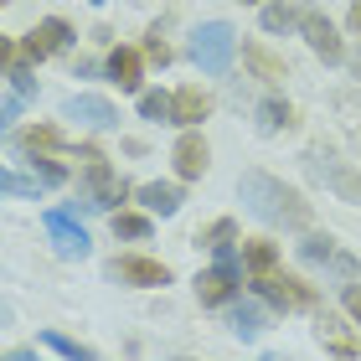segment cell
Masks as SVG:
<instances>
[{"label":"cell","instance_id":"1","mask_svg":"<svg viewBox=\"0 0 361 361\" xmlns=\"http://www.w3.org/2000/svg\"><path fill=\"white\" fill-rule=\"evenodd\" d=\"M243 202H248V212L258 222H269V227H294V233H305L310 227V202L294 186H284V180H274L264 171H248L243 176Z\"/></svg>","mask_w":361,"mask_h":361},{"label":"cell","instance_id":"2","mask_svg":"<svg viewBox=\"0 0 361 361\" xmlns=\"http://www.w3.org/2000/svg\"><path fill=\"white\" fill-rule=\"evenodd\" d=\"M233 52H238V31L227 21H207L196 31V42H191V57L202 62L207 73H227L233 68Z\"/></svg>","mask_w":361,"mask_h":361},{"label":"cell","instance_id":"3","mask_svg":"<svg viewBox=\"0 0 361 361\" xmlns=\"http://www.w3.org/2000/svg\"><path fill=\"white\" fill-rule=\"evenodd\" d=\"M253 289L264 294L269 305H279V310H315V289L300 284V279H289V274H279V269L253 274Z\"/></svg>","mask_w":361,"mask_h":361},{"label":"cell","instance_id":"4","mask_svg":"<svg viewBox=\"0 0 361 361\" xmlns=\"http://www.w3.org/2000/svg\"><path fill=\"white\" fill-rule=\"evenodd\" d=\"M124 191H129V186H124V180L104 166V160H93V166H88V191H83V207H93V212H114V207L124 202Z\"/></svg>","mask_w":361,"mask_h":361},{"label":"cell","instance_id":"5","mask_svg":"<svg viewBox=\"0 0 361 361\" xmlns=\"http://www.w3.org/2000/svg\"><path fill=\"white\" fill-rule=\"evenodd\" d=\"M217 253H222V269L196 274V294H202V305H222V300H233V289H238V258H233V248H217Z\"/></svg>","mask_w":361,"mask_h":361},{"label":"cell","instance_id":"6","mask_svg":"<svg viewBox=\"0 0 361 361\" xmlns=\"http://www.w3.org/2000/svg\"><path fill=\"white\" fill-rule=\"evenodd\" d=\"M47 233H52L62 258H88V233L83 222H73V212H47Z\"/></svg>","mask_w":361,"mask_h":361},{"label":"cell","instance_id":"7","mask_svg":"<svg viewBox=\"0 0 361 361\" xmlns=\"http://www.w3.org/2000/svg\"><path fill=\"white\" fill-rule=\"evenodd\" d=\"M300 31H305V42L315 47V52H320L325 62H341V57H346V47H341V37H336V26L325 21L320 11H305V16H300Z\"/></svg>","mask_w":361,"mask_h":361},{"label":"cell","instance_id":"8","mask_svg":"<svg viewBox=\"0 0 361 361\" xmlns=\"http://www.w3.org/2000/svg\"><path fill=\"white\" fill-rule=\"evenodd\" d=\"M300 253L310 258V264H336L346 279H356V274H361V264H356V258H351V253H341L336 243H331V238H320V233H310V238L300 243Z\"/></svg>","mask_w":361,"mask_h":361},{"label":"cell","instance_id":"9","mask_svg":"<svg viewBox=\"0 0 361 361\" xmlns=\"http://www.w3.org/2000/svg\"><path fill=\"white\" fill-rule=\"evenodd\" d=\"M114 279L155 289V284H171V269H166V264H155V258H119V264H114Z\"/></svg>","mask_w":361,"mask_h":361},{"label":"cell","instance_id":"10","mask_svg":"<svg viewBox=\"0 0 361 361\" xmlns=\"http://www.w3.org/2000/svg\"><path fill=\"white\" fill-rule=\"evenodd\" d=\"M62 42H68V26H62V21H42V26H37V31H31V37L21 42V57L42 62V57H52Z\"/></svg>","mask_w":361,"mask_h":361},{"label":"cell","instance_id":"11","mask_svg":"<svg viewBox=\"0 0 361 361\" xmlns=\"http://www.w3.org/2000/svg\"><path fill=\"white\" fill-rule=\"evenodd\" d=\"M68 119H83V124H93V129H109L114 119H119V114H114L109 98L83 93V98H68Z\"/></svg>","mask_w":361,"mask_h":361},{"label":"cell","instance_id":"12","mask_svg":"<svg viewBox=\"0 0 361 361\" xmlns=\"http://www.w3.org/2000/svg\"><path fill=\"white\" fill-rule=\"evenodd\" d=\"M310 171H315L325 186H336L341 196H346V202H361V180L346 171V166H336V160H320V155H310Z\"/></svg>","mask_w":361,"mask_h":361},{"label":"cell","instance_id":"13","mask_svg":"<svg viewBox=\"0 0 361 361\" xmlns=\"http://www.w3.org/2000/svg\"><path fill=\"white\" fill-rule=\"evenodd\" d=\"M176 171H180V180H196L207 171V140L202 135H186L176 145Z\"/></svg>","mask_w":361,"mask_h":361},{"label":"cell","instance_id":"14","mask_svg":"<svg viewBox=\"0 0 361 361\" xmlns=\"http://www.w3.org/2000/svg\"><path fill=\"white\" fill-rule=\"evenodd\" d=\"M109 83H119V93H135L140 88V52L119 47V52L109 57Z\"/></svg>","mask_w":361,"mask_h":361},{"label":"cell","instance_id":"15","mask_svg":"<svg viewBox=\"0 0 361 361\" xmlns=\"http://www.w3.org/2000/svg\"><path fill=\"white\" fill-rule=\"evenodd\" d=\"M207 114H212V98L202 88H180L176 93V124H202Z\"/></svg>","mask_w":361,"mask_h":361},{"label":"cell","instance_id":"16","mask_svg":"<svg viewBox=\"0 0 361 361\" xmlns=\"http://www.w3.org/2000/svg\"><path fill=\"white\" fill-rule=\"evenodd\" d=\"M320 341H325V351H336V356H361V341L346 336V325L331 320V315L320 320Z\"/></svg>","mask_w":361,"mask_h":361},{"label":"cell","instance_id":"17","mask_svg":"<svg viewBox=\"0 0 361 361\" xmlns=\"http://www.w3.org/2000/svg\"><path fill=\"white\" fill-rule=\"evenodd\" d=\"M289 124H294V109L284 98H264V104H258V129H264V135H279V129H289Z\"/></svg>","mask_w":361,"mask_h":361},{"label":"cell","instance_id":"18","mask_svg":"<svg viewBox=\"0 0 361 361\" xmlns=\"http://www.w3.org/2000/svg\"><path fill=\"white\" fill-rule=\"evenodd\" d=\"M21 150H26V155H57L62 140H57L52 124H37V129H26V135H21Z\"/></svg>","mask_w":361,"mask_h":361},{"label":"cell","instance_id":"19","mask_svg":"<svg viewBox=\"0 0 361 361\" xmlns=\"http://www.w3.org/2000/svg\"><path fill=\"white\" fill-rule=\"evenodd\" d=\"M140 202L150 207V212H160V217H171V212L180 207V186H160V180H155V186L140 191Z\"/></svg>","mask_w":361,"mask_h":361},{"label":"cell","instance_id":"20","mask_svg":"<svg viewBox=\"0 0 361 361\" xmlns=\"http://www.w3.org/2000/svg\"><path fill=\"white\" fill-rule=\"evenodd\" d=\"M243 62H248V68L258 73V78H284V57H274V52H264V47H243Z\"/></svg>","mask_w":361,"mask_h":361},{"label":"cell","instance_id":"21","mask_svg":"<svg viewBox=\"0 0 361 361\" xmlns=\"http://www.w3.org/2000/svg\"><path fill=\"white\" fill-rule=\"evenodd\" d=\"M140 114H145V119H155V124H176V98L145 93V98H140Z\"/></svg>","mask_w":361,"mask_h":361},{"label":"cell","instance_id":"22","mask_svg":"<svg viewBox=\"0 0 361 361\" xmlns=\"http://www.w3.org/2000/svg\"><path fill=\"white\" fill-rule=\"evenodd\" d=\"M233 331L238 336H258V331H264V310H258V305H238L233 310Z\"/></svg>","mask_w":361,"mask_h":361},{"label":"cell","instance_id":"23","mask_svg":"<svg viewBox=\"0 0 361 361\" xmlns=\"http://www.w3.org/2000/svg\"><path fill=\"white\" fill-rule=\"evenodd\" d=\"M42 341H47V346H52L57 356H68V361H93V351H88V346H78V341H68V336H57V331H47Z\"/></svg>","mask_w":361,"mask_h":361},{"label":"cell","instance_id":"24","mask_svg":"<svg viewBox=\"0 0 361 361\" xmlns=\"http://www.w3.org/2000/svg\"><path fill=\"white\" fill-rule=\"evenodd\" d=\"M243 258H248V269H253V274H264V269H274V264H279L274 243H248V248H243Z\"/></svg>","mask_w":361,"mask_h":361},{"label":"cell","instance_id":"25","mask_svg":"<svg viewBox=\"0 0 361 361\" xmlns=\"http://www.w3.org/2000/svg\"><path fill=\"white\" fill-rule=\"evenodd\" d=\"M114 233L119 238H150V222L135 217V212H114Z\"/></svg>","mask_w":361,"mask_h":361},{"label":"cell","instance_id":"26","mask_svg":"<svg viewBox=\"0 0 361 361\" xmlns=\"http://www.w3.org/2000/svg\"><path fill=\"white\" fill-rule=\"evenodd\" d=\"M233 238H238V227L222 217L217 227H207V233H202V248H233Z\"/></svg>","mask_w":361,"mask_h":361},{"label":"cell","instance_id":"27","mask_svg":"<svg viewBox=\"0 0 361 361\" xmlns=\"http://www.w3.org/2000/svg\"><path fill=\"white\" fill-rule=\"evenodd\" d=\"M0 191H6V196H37V176H16V171H6V176H0Z\"/></svg>","mask_w":361,"mask_h":361},{"label":"cell","instance_id":"28","mask_svg":"<svg viewBox=\"0 0 361 361\" xmlns=\"http://www.w3.org/2000/svg\"><path fill=\"white\" fill-rule=\"evenodd\" d=\"M289 26H294L289 6H264V31H289Z\"/></svg>","mask_w":361,"mask_h":361},{"label":"cell","instance_id":"29","mask_svg":"<svg viewBox=\"0 0 361 361\" xmlns=\"http://www.w3.org/2000/svg\"><path fill=\"white\" fill-rule=\"evenodd\" d=\"M31 166H37V176L47 180V186H57V180H68V171H62L57 160H47V155H37V160H31Z\"/></svg>","mask_w":361,"mask_h":361},{"label":"cell","instance_id":"30","mask_svg":"<svg viewBox=\"0 0 361 361\" xmlns=\"http://www.w3.org/2000/svg\"><path fill=\"white\" fill-rule=\"evenodd\" d=\"M145 57H150V62H160V68H166V62H171V47L160 42V26L150 31V42H145Z\"/></svg>","mask_w":361,"mask_h":361},{"label":"cell","instance_id":"31","mask_svg":"<svg viewBox=\"0 0 361 361\" xmlns=\"http://www.w3.org/2000/svg\"><path fill=\"white\" fill-rule=\"evenodd\" d=\"M346 310L361 320V284H346Z\"/></svg>","mask_w":361,"mask_h":361},{"label":"cell","instance_id":"32","mask_svg":"<svg viewBox=\"0 0 361 361\" xmlns=\"http://www.w3.org/2000/svg\"><path fill=\"white\" fill-rule=\"evenodd\" d=\"M21 98H26V93H11V98H6V109H0V114H6V119H16V114H21Z\"/></svg>","mask_w":361,"mask_h":361},{"label":"cell","instance_id":"33","mask_svg":"<svg viewBox=\"0 0 361 361\" xmlns=\"http://www.w3.org/2000/svg\"><path fill=\"white\" fill-rule=\"evenodd\" d=\"M351 31H361V0H351Z\"/></svg>","mask_w":361,"mask_h":361},{"label":"cell","instance_id":"34","mask_svg":"<svg viewBox=\"0 0 361 361\" xmlns=\"http://www.w3.org/2000/svg\"><path fill=\"white\" fill-rule=\"evenodd\" d=\"M248 6H258V0H248Z\"/></svg>","mask_w":361,"mask_h":361},{"label":"cell","instance_id":"35","mask_svg":"<svg viewBox=\"0 0 361 361\" xmlns=\"http://www.w3.org/2000/svg\"><path fill=\"white\" fill-rule=\"evenodd\" d=\"M93 6H98V0H93Z\"/></svg>","mask_w":361,"mask_h":361}]
</instances>
